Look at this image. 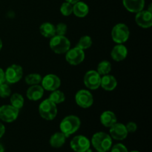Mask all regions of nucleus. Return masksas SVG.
I'll use <instances>...</instances> for the list:
<instances>
[{"instance_id":"4","label":"nucleus","mask_w":152,"mask_h":152,"mask_svg":"<svg viewBox=\"0 0 152 152\" xmlns=\"http://www.w3.org/2000/svg\"><path fill=\"white\" fill-rule=\"evenodd\" d=\"M39 115L45 120H53L57 115V107L49 99L43 100L39 106Z\"/></svg>"},{"instance_id":"7","label":"nucleus","mask_w":152,"mask_h":152,"mask_svg":"<svg viewBox=\"0 0 152 152\" xmlns=\"http://www.w3.org/2000/svg\"><path fill=\"white\" fill-rule=\"evenodd\" d=\"M84 84L90 90H96L100 87L101 75L94 70L87 71L84 76Z\"/></svg>"},{"instance_id":"5","label":"nucleus","mask_w":152,"mask_h":152,"mask_svg":"<svg viewBox=\"0 0 152 152\" xmlns=\"http://www.w3.org/2000/svg\"><path fill=\"white\" fill-rule=\"evenodd\" d=\"M130 31L126 24L118 23L114 25L111 31V38L117 44H123L129 38Z\"/></svg>"},{"instance_id":"32","label":"nucleus","mask_w":152,"mask_h":152,"mask_svg":"<svg viewBox=\"0 0 152 152\" xmlns=\"http://www.w3.org/2000/svg\"><path fill=\"white\" fill-rule=\"evenodd\" d=\"M126 126V129H127V132L129 133H134L137 131V126L136 123L134 122H129Z\"/></svg>"},{"instance_id":"33","label":"nucleus","mask_w":152,"mask_h":152,"mask_svg":"<svg viewBox=\"0 0 152 152\" xmlns=\"http://www.w3.org/2000/svg\"><path fill=\"white\" fill-rule=\"evenodd\" d=\"M5 76H4V71L0 68V84L5 83Z\"/></svg>"},{"instance_id":"23","label":"nucleus","mask_w":152,"mask_h":152,"mask_svg":"<svg viewBox=\"0 0 152 152\" xmlns=\"http://www.w3.org/2000/svg\"><path fill=\"white\" fill-rule=\"evenodd\" d=\"M10 104L14 108H17V109H21L23 107L24 103H25V100H24V97L19 93H14L13 94L10 95Z\"/></svg>"},{"instance_id":"22","label":"nucleus","mask_w":152,"mask_h":152,"mask_svg":"<svg viewBox=\"0 0 152 152\" xmlns=\"http://www.w3.org/2000/svg\"><path fill=\"white\" fill-rule=\"evenodd\" d=\"M67 137L62 132H56L53 134L50 138V145L53 148H60L65 144Z\"/></svg>"},{"instance_id":"9","label":"nucleus","mask_w":152,"mask_h":152,"mask_svg":"<svg viewBox=\"0 0 152 152\" xmlns=\"http://www.w3.org/2000/svg\"><path fill=\"white\" fill-rule=\"evenodd\" d=\"M65 59L71 65H80L85 59L84 50L77 47L70 48L65 53Z\"/></svg>"},{"instance_id":"16","label":"nucleus","mask_w":152,"mask_h":152,"mask_svg":"<svg viewBox=\"0 0 152 152\" xmlns=\"http://www.w3.org/2000/svg\"><path fill=\"white\" fill-rule=\"evenodd\" d=\"M128 55V49L123 44H117L112 48L111 56L116 62L124 60Z\"/></svg>"},{"instance_id":"10","label":"nucleus","mask_w":152,"mask_h":152,"mask_svg":"<svg viewBox=\"0 0 152 152\" xmlns=\"http://www.w3.org/2000/svg\"><path fill=\"white\" fill-rule=\"evenodd\" d=\"M75 101L77 105L83 108H90L94 103V97L89 91L82 89L75 95Z\"/></svg>"},{"instance_id":"11","label":"nucleus","mask_w":152,"mask_h":152,"mask_svg":"<svg viewBox=\"0 0 152 152\" xmlns=\"http://www.w3.org/2000/svg\"><path fill=\"white\" fill-rule=\"evenodd\" d=\"M42 87L48 91L57 90L61 86V80L56 74H49L45 76L41 81Z\"/></svg>"},{"instance_id":"14","label":"nucleus","mask_w":152,"mask_h":152,"mask_svg":"<svg viewBox=\"0 0 152 152\" xmlns=\"http://www.w3.org/2000/svg\"><path fill=\"white\" fill-rule=\"evenodd\" d=\"M109 132L111 137L117 140H123L127 137L129 134L126 126L123 123H116L111 127H110Z\"/></svg>"},{"instance_id":"27","label":"nucleus","mask_w":152,"mask_h":152,"mask_svg":"<svg viewBox=\"0 0 152 152\" xmlns=\"http://www.w3.org/2000/svg\"><path fill=\"white\" fill-rule=\"evenodd\" d=\"M42 79V77H41L40 74H37V73H32V74L27 75L25 77V83L28 85L34 86V85H39V83H41Z\"/></svg>"},{"instance_id":"17","label":"nucleus","mask_w":152,"mask_h":152,"mask_svg":"<svg viewBox=\"0 0 152 152\" xmlns=\"http://www.w3.org/2000/svg\"><path fill=\"white\" fill-rule=\"evenodd\" d=\"M44 88L40 85H34L31 86L28 88L26 92V96L28 99L31 101L39 100L44 95Z\"/></svg>"},{"instance_id":"29","label":"nucleus","mask_w":152,"mask_h":152,"mask_svg":"<svg viewBox=\"0 0 152 152\" xmlns=\"http://www.w3.org/2000/svg\"><path fill=\"white\" fill-rule=\"evenodd\" d=\"M11 95V89L7 83H3L0 84V97L7 98Z\"/></svg>"},{"instance_id":"38","label":"nucleus","mask_w":152,"mask_h":152,"mask_svg":"<svg viewBox=\"0 0 152 152\" xmlns=\"http://www.w3.org/2000/svg\"><path fill=\"white\" fill-rule=\"evenodd\" d=\"M130 152H139L138 151H130Z\"/></svg>"},{"instance_id":"20","label":"nucleus","mask_w":152,"mask_h":152,"mask_svg":"<svg viewBox=\"0 0 152 152\" xmlns=\"http://www.w3.org/2000/svg\"><path fill=\"white\" fill-rule=\"evenodd\" d=\"M117 116L113 111H105L100 116V122L105 127L110 128L117 123Z\"/></svg>"},{"instance_id":"15","label":"nucleus","mask_w":152,"mask_h":152,"mask_svg":"<svg viewBox=\"0 0 152 152\" xmlns=\"http://www.w3.org/2000/svg\"><path fill=\"white\" fill-rule=\"evenodd\" d=\"M125 8L131 13H137L145 7V0H123Z\"/></svg>"},{"instance_id":"31","label":"nucleus","mask_w":152,"mask_h":152,"mask_svg":"<svg viewBox=\"0 0 152 152\" xmlns=\"http://www.w3.org/2000/svg\"><path fill=\"white\" fill-rule=\"evenodd\" d=\"M111 152H129V151L123 144L117 143L111 148Z\"/></svg>"},{"instance_id":"3","label":"nucleus","mask_w":152,"mask_h":152,"mask_svg":"<svg viewBox=\"0 0 152 152\" xmlns=\"http://www.w3.org/2000/svg\"><path fill=\"white\" fill-rule=\"evenodd\" d=\"M49 46L55 53L63 54L71 48V42L65 36L55 35L50 38Z\"/></svg>"},{"instance_id":"28","label":"nucleus","mask_w":152,"mask_h":152,"mask_svg":"<svg viewBox=\"0 0 152 152\" xmlns=\"http://www.w3.org/2000/svg\"><path fill=\"white\" fill-rule=\"evenodd\" d=\"M60 13L65 16H68L71 15L73 13V4L69 2H67V1L63 2L61 4Z\"/></svg>"},{"instance_id":"36","label":"nucleus","mask_w":152,"mask_h":152,"mask_svg":"<svg viewBox=\"0 0 152 152\" xmlns=\"http://www.w3.org/2000/svg\"><path fill=\"white\" fill-rule=\"evenodd\" d=\"M4 148L3 147V145L1 144H0V152H4Z\"/></svg>"},{"instance_id":"26","label":"nucleus","mask_w":152,"mask_h":152,"mask_svg":"<svg viewBox=\"0 0 152 152\" xmlns=\"http://www.w3.org/2000/svg\"><path fill=\"white\" fill-rule=\"evenodd\" d=\"M92 43H93V42H92V39L91 38V37H89V36H83L80 39L76 47L84 50L91 48V46L92 45Z\"/></svg>"},{"instance_id":"12","label":"nucleus","mask_w":152,"mask_h":152,"mask_svg":"<svg viewBox=\"0 0 152 152\" xmlns=\"http://www.w3.org/2000/svg\"><path fill=\"white\" fill-rule=\"evenodd\" d=\"M70 145L75 152H86L90 148L91 142L86 137L77 135L71 140Z\"/></svg>"},{"instance_id":"13","label":"nucleus","mask_w":152,"mask_h":152,"mask_svg":"<svg viewBox=\"0 0 152 152\" xmlns=\"http://www.w3.org/2000/svg\"><path fill=\"white\" fill-rule=\"evenodd\" d=\"M135 22L142 28H149L152 26V13L148 10L137 12L135 16Z\"/></svg>"},{"instance_id":"34","label":"nucleus","mask_w":152,"mask_h":152,"mask_svg":"<svg viewBox=\"0 0 152 152\" xmlns=\"http://www.w3.org/2000/svg\"><path fill=\"white\" fill-rule=\"evenodd\" d=\"M4 133H5V127L2 123H0V138L2 137Z\"/></svg>"},{"instance_id":"2","label":"nucleus","mask_w":152,"mask_h":152,"mask_svg":"<svg viewBox=\"0 0 152 152\" xmlns=\"http://www.w3.org/2000/svg\"><path fill=\"white\" fill-rule=\"evenodd\" d=\"M81 126V121L77 116L69 115L65 117L59 124L60 132L68 137L78 131Z\"/></svg>"},{"instance_id":"30","label":"nucleus","mask_w":152,"mask_h":152,"mask_svg":"<svg viewBox=\"0 0 152 152\" xmlns=\"http://www.w3.org/2000/svg\"><path fill=\"white\" fill-rule=\"evenodd\" d=\"M55 30H56V35L65 36L68 31V27L65 23L61 22L55 26Z\"/></svg>"},{"instance_id":"35","label":"nucleus","mask_w":152,"mask_h":152,"mask_svg":"<svg viewBox=\"0 0 152 152\" xmlns=\"http://www.w3.org/2000/svg\"><path fill=\"white\" fill-rule=\"evenodd\" d=\"M80 1V0H65V1L71 3V4H75V3H77V1Z\"/></svg>"},{"instance_id":"1","label":"nucleus","mask_w":152,"mask_h":152,"mask_svg":"<svg viewBox=\"0 0 152 152\" xmlns=\"http://www.w3.org/2000/svg\"><path fill=\"white\" fill-rule=\"evenodd\" d=\"M91 144L97 152H107L112 146V138L105 132H96L92 137Z\"/></svg>"},{"instance_id":"6","label":"nucleus","mask_w":152,"mask_h":152,"mask_svg":"<svg viewBox=\"0 0 152 152\" xmlns=\"http://www.w3.org/2000/svg\"><path fill=\"white\" fill-rule=\"evenodd\" d=\"M5 81L10 84L18 83L23 76V69L22 66L13 64L9 66L4 71Z\"/></svg>"},{"instance_id":"24","label":"nucleus","mask_w":152,"mask_h":152,"mask_svg":"<svg viewBox=\"0 0 152 152\" xmlns=\"http://www.w3.org/2000/svg\"><path fill=\"white\" fill-rule=\"evenodd\" d=\"M49 99L55 103L56 105L60 104L65 100V95L62 91L59 90H55L51 91V94L49 96Z\"/></svg>"},{"instance_id":"18","label":"nucleus","mask_w":152,"mask_h":152,"mask_svg":"<svg viewBox=\"0 0 152 152\" xmlns=\"http://www.w3.org/2000/svg\"><path fill=\"white\" fill-rule=\"evenodd\" d=\"M100 86L105 91H111L114 90L117 86V80L114 76L106 74L101 77Z\"/></svg>"},{"instance_id":"25","label":"nucleus","mask_w":152,"mask_h":152,"mask_svg":"<svg viewBox=\"0 0 152 152\" xmlns=\"http://www.w3.org/2000/svg\"><path fill=\"white\" fill-rule=\"evenodd\" d=\"M111 71V64L109 61L103 60L99 62L97 65L96 71L99 73V75H106L109 74V73Z\"/></svg>"},{"instance_id":"21","label":"nucleus","mask_w":152,"mask_h":152,"mask_svg":"<svg viewBox=\"0 0 152 152\" xmlns=\"http://www.w3.org/2000/svg\"><path fill=\"white\" fill-rule=\"evenodd\" d=\"M39 32L45 38H52L56 35L55 25L50 22H44L40 25Z\"/></svg>"},{"instance_id":"19","label":"nucleus","mask_w":152,"mask_h":152,"mask_svg":"<svg viewBox=\"0 0 152 152\" xmlns=\"http://www.w3.org/2000/svg\"><path fill=\"white\" fill-rule=\"evenodd\" d=\"M89 7L84 1H79L73 4V13L77 17L84 18L88 14Z\"/></svg>"},{"instance_id":"8","label":"nucleus","mask_w":152,"mask_h":152,"mask_svg":"<svg viewBox=\"0 0 152 152\" xmlns=\"http://www.w3.org/2000/svg\"><path fill=\"white\" fill-rule=\"evenodd\" d=\"M19 110L11 105H4L0 107V120L5 123H12L18 118Z\"/></svg>"},{"instance_id":"37","label":"nucleus","mask_w":152,"mask_h":152,"mask_svg":"<svg viewBox=\"0 0 152 152\" xmlns=\"http://www.w3.org/2000/svg\"><path fill=\"white\" fill-rule=\"evenodd\" d=\"M1 48H2V41H1V39H0V50H1Z\"/></svg>"}]
</instances>
